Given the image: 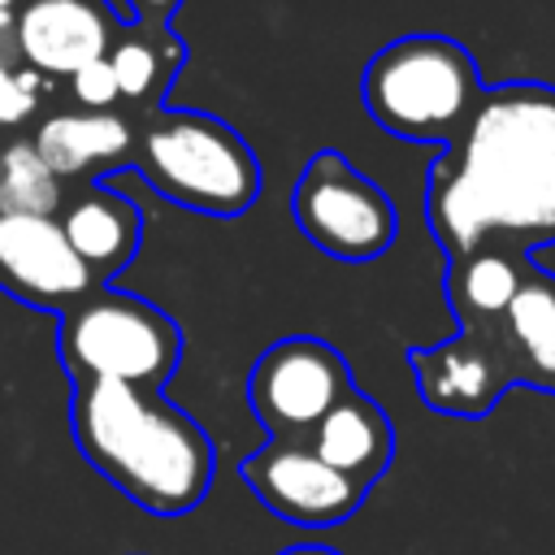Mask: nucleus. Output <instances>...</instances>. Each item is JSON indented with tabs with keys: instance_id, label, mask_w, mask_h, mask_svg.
<instances>
[{
	"instance_id": "f257e3e1",
	"label": "nucleus",
	"mask_w": 555,
	"mask_h": 555,
	"mask_svg": "<svg viewBox=\"0 0 555 555\" xmlns=\"http://www.w3.org/2000/svg\"><path fill=\"white\" fill-rule=\"evenodd\" d=\"M429 225L451 260L490 238L542 247L555 238V87L481 91L447 156L429 169Z\"/></svg>"
},
{
	"instance_id": "f03ea898",
	"label": "nucleus",
	"mask_w": 555,
	"mask_h": 555,
	"mask_svg": "<svg viewBox=\"0 0 555 555\" xmlns=\"http://www.w3.org/2000/svg\"><path fill=\"white\" fill-rule=\"evenodd\" d=\"M69 425L82 460L152 516H186L212 486V442L160 390L74 382Z\"/></svg>"
},
{
	"instance_id": "7ed1b4c3",
	"label": "nucleus",
	"mask_w": 555,
	"mask_h": 555,
	"mask_svg": "<svg viewBox=\"0 0 555 555\" xmlns=\"http://www.w3.org/2000/svg\"><path fill=\"white\" fill-rule=\"evenodd\" d=\"M369 117L408 143H451L481 100L477 61L447 35L386 43L360 78Z\"/></svg>"
},
{
	"instance_id": "20e7f679",
	"label": "nucleus",
	"mask_w": 555,
	"mask_h": 555,
	"mask_svg": "<svg viewBox=\"0 0 555 555\" xmlns=\"http://www.w3.org/2000/svg\"><path fill=\"white\" fill-rule=\"evenodd\" d=\"M139 173L173 204L238 217L260 195V160L225 121L208 113H169L139 139Z\"/></svg>"
},
{
	"instance_id": "39448f33",
	"label": "nucleus",
	"mask_w": 555,
	"mask_h": 555,
	"mask_svg": "<svg viewBox=\"0 0 555 555\" xmlns=\"http://www.w3.org/2000/svg\"><path fill=\"white\" fill-rule=\"evenodd\" d=\"M182 334L147 299L126 291H100L65 308L61 360L74 382H126L160 390L178 369Z\"/></svg>"
},
{
	"instance_id": "423d86ee",
	"label": "nucleus",
	"mask_w": 555,
	"mask_h": 555,
	"mask_svg": "<svg viewBox=\"0 0 555 555\" xmlns=\"http://www.w3.org/2000/svg\"><path fill=\"white\" fill-rule=\"evenodd\" d=\"M291 217L308 234V243L351 264L382 256L399 230L390 195L373 178L351 169L338 152H317L304 165L291 191Z\"/></svg>"
},
{
	"instance_id": "0eeeda50",
	"label": "nucleus",
	"mask_w": 555,
	"mask_h": 555,
	"mask_svg": "<svg viewBox=\"0 0 555 555\" xmlns=\"http://www.w3.org/2000/svg\"><path fill=\"white\" fill-rule=\"evenodd\" d=\"M351 369L347 360L321 343V338H282L247 373V403L256 421L269 429V438L299 442L312 434V425L351 395Z\"/></svg>"
},
{
	"instance_id": "6e6552de",
	"label": "nucleus",
	"mask_w": 555,
	"mask_h": 555,
	"mask_svg": "<svg viewBox=\"0 0 555 555\" xmlns=\"http://www.w3.org/2000/svg\"><path fill=\"white\" fill-rule=\"evenodd\" d=\"M243 481L278 520H291L304 529H325L356 516V507L369 494L364 486L334 473L304 438L299 442L269 438L260 451L243 460Z\"/></svg>"
},
{
	"instance_id": "1a4fd4ad",
	"label": "nucleus",
	"mask_w": 555,
	"mask_h": 555,
	"mask_svg": "<svg viewBox=\"0 0 555 555\" xmlns=\"http://www.w3.org/2000/svg\"><path fill=\"white\" fill-rule=\"evenodd\" d=\"M408 364L425 408L442 416L477 421L503 399L507 386H516L512 356L499 325H460L455 338L438 347H416Z\"/></svg>"
},
{
	"instance_id": "9d476101",
	"label": "nucleus",
	"mask_w": 555,
	"mask_h": 555,
	"mask_svg": "<svg viewBox=\"0 0 555 555\" xmlns=\"http://www.w3.org/2000/svg\"><path fill=\"white\" fill-rule=\"evenodd\" d=\"M95 273L69 247L56 217L0 212V286L35 308H74Z\"/></svg>"
},
{
	"instance_id": "9b49d317",
	"label": "nucleus",
	"mask_w": 555,
	"mask_h": 555,
	"mask_svg": "<svg viewBox=\"0 0 555 555\" xmlns=\"http://www.w3.org/2000/svg\"><path fill=\"white\" fill-rule=\"evenodd\" d=\"M108 17L91 0H30L13 17V39L35 74H78L108 56Z\"/></svg>"
},
{
	"instance_id": "f8f14e48",
	"label": "nucleus",
	"mask_w": 555,
	"mask_h": 555,
	"mask_svg": "<svg viewBox=\"0 0 555 555\" xmlns=\"http://www.w3.org/2000/svg\"><path fill=\"white\" fill-rule=\"evenodd\" d=\"M334 473H343L347 481L356 486H373L386 468H390V455H395V429H390V416L382 412L377 399L351 390L343 395L317 425L312 434L304 438Z\"/></svg>"
},
{
	"instance_id": "ddd939ff",
	"label": "nucleus",
	"mask_w": 555,
	"mask_h": 555,
	"mask_svg": "<svg viewBox=\"0 0 555 555\" xmlns=\"http://www.w3.org/2000/svg\"><path fill=\"white\" fill-rule=\"evenodd\" d=\"M499 330H503L516 382L555 390V273L525 264L520 291L507 304Z\"/></svg>"
},
{
	"instance_id": "4468645a",
	"label": "nucleus",
	"mask_w": 555,
	"mask_h": 555,
	"mask_svg": "<svg viewBox=\"0 0 555 555\" xmlns=\"http://www.w3.org/2000/svg\"><path fill=\"white\" fill-rule=\"evenodd\" d=\"M69 247L82 256V264L95 278L117 273L134 247H139V208L126 195H113L108 186H91L61 221Z\"/></svg>"
},
{
	"instance_id": "2eb2a0df",
	"label": "nucleus",
	"mask_w": 555,
	"mask_h": 555,
	"mask_svg": "<svg viewBox=\"0 0 555 555\" xmlns=\"http://www.w3.org/2000/svg\"><path fill=\"white\" fill-rule=\"evenodd\" d=\"M30 147L39 152V160L56 173V178H74L87 173L91 165L117 160L130 147V126L117 113H52L48 121H39Z\"/></svg>"
},
{
	"instance_id": "dca6fc26",
	"label": "nucleus",
	"mask_w": 555,
	"mask_h": 555,
	"mask_svg": "<svg viewBox=\"0 0 555 555\" xmlns=\"http://www.w3.org/2000/svg\"><path fill=\"white\" fill-rule=\"evenodd\" d=\"M520 278L525 260L503 247H477L473 256L451 260L447 295L460 312V325H499L520 291Z\"/></svg>"
},
{
	"instance_id": "f3484780",
	"label": "nucleus",
	"mask_w": 555,
	"mask_h": 555,
	"mask_svg": "<svg viewBox=\"0 0 555 555\" xmlns=\"http://www.w3.org/2000/svg\"><path fill=\"white\" fill-rule=\"evenodd\" d=\"M61 204V178L39 160L30 143H13L0 152V212H35L52 217Z\"/></svg>"
},
{
	"instance_id": "a211bd4d",
	"label": "nucleus",
	"mask_w": 555,
	"mask_h": 555,
	"mask_svg": "<svg viewBox=\"0 0 555 555\" xmlns=\"http://www.w3.org/2000/svg\"><path fill=\"white\" fill-rule=\"evenodd\" d=\"M108 65H113L117 91L130 95V100L152 95L165 82V74H169L165 56H160V43L152 35H126V39L108 43Z\"/></svg>"
},
{
	"instance_id": "6ab92c4d",
	"label": "nucleus",
	"mask_w": 555,
	"mask_h": 555,
	"mask_svg": "<svg viewBox=\"0 0 555 555\" xmlns=\"http://www.w3.org/2000/svg\"><path fill=\"white\" fill-rule=\"evenodd\" d=\"M43 91V74L17 69L13 61H0V126H17L35 113Z\"/></svg>"
},
{
	"instance_id": "aec40b11",
	"label": "nucleus",
	"mask_w": 555,
	"mask_h": 555,
	"mask_svg": "<svg viewBox=\"0 0 555 555\" xmlns=\"http://www.w3.org/2000/svg\"><path fill=\"white\" fill-rule=\"evenodd\" d=\"M69 91H74L78 104H87V113H108V104L121 95L108 56H100V61L82 65L78 74H69Z\"/></svg>"
},
{
	"instance_id": "412c9836",
	"label": "nucleus",
	"mask_w": 555,
	"mask_h": 555,
	"mask_svg": "<svg viewBox=\"0 0 555 555\" xmlns=\"http://www.w3.org/2000/svg\"><path fill=\"white\" fill-rule=\"evenodd\" d=\"M17 56V39H13V13L0 9V61Z\"/></svg>"
},
{
	"instance_id": "4be33fe9",
	"label": "nucleus",
	"mask_w": 555,
	"mask_h": 555,
	"mask_svg": "<svg viewBox=\"0 0 555 555\" xmlns=\"http://www.w3.org/2000/svg\"><path fill=\"white\" fill-rule=\"evenodd\" d=\"M130 4H134V13L143 9V13H152V17H156V13H169V9H173V0H130Z\"/></svg>"
},
{
	"instance_id": "5701e85b",
	"label": "nucleus",
	"mask_w": 555,
	"mask_h": 555,
	"mask_svg": "<svg viewBox=\"0 0 555 555\" xmlns=\"http://www.w3.org/2000/svg\"><path fill=\"white\" fill-rule=\"evenodd\" d=\"M278 555H338V551H330V546H286Z\"/></svg>"
},
{
	"instance_id": "b1692460",
	"label": "nucleus",
	"mask_w": 555,
	"mask_h": 555,
	"mask_svg": "<svg viewBox=\"0 0 555 555\" xmlns=\"http://www.w3.org/2000/svg\"><path fill=\"white\" fill-rule=\"evenodd\" d=\"M13 4H17V0H0V9H4V13H13Z\"/></svg>"
}]
</instances>
